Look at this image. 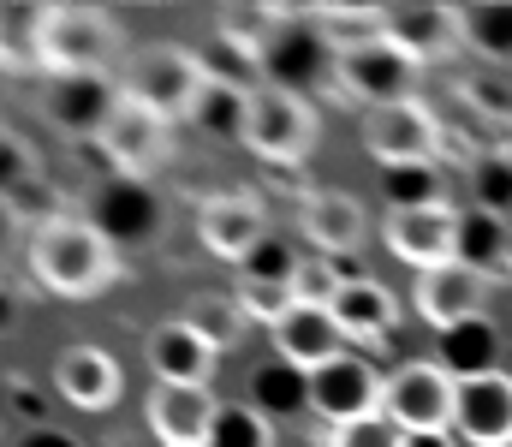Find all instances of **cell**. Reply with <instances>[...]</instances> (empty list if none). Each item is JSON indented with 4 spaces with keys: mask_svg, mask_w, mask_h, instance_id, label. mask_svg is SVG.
Wrapping results in <instances>:
<instances>
[{
    "mask_svg": "<svg viewBox=\"0 0 512 447\" xmlns=\"http://www.w3.org/2000/svg\"><path fill=\"white\" fill-rule=\"evenodd\" d=\"M30 275L60 298H96L108 281H120L114 233L96 227V221L60 215L42 233H30Z\"/></svg>",
    "mask_w": 512,
    "mask_h": 447,
    "instance_id": "cell-1",
    "label": "cell"
},
{
    "mask_svg": "<svg viewBox=\"0 0 512 447\" xmlns=\"http://www.w3.org/2000/svg\"><path fill=\"white\" fill-rule=\"evenodd\" d=\"M36 54L54 78H96L120 54V24L102 6H36Z\"/></svg>",
    "mask_w": 512,
    "mask_h": 447,
    "instance_id": "cell-2",
    "label": "cell"
},
{
    "mask_svg": "<svg viewBox=\"0 0 512 447\" xmlns=\"http://www.w3.org/2000/svg\"><path fill=\"white\" fill-rule=\"evenodd\" d=\"M209 78H215V72H209L191 48H179V42H143L126 60V84H120V90H126L131 102H143L149 114H161L167 126H179V120L197 114Z\"/></svg>",
    "mask_w": 512,
    "mask_h": 447,
    "instance_id": "cell-3",
    "label": "cell"
},
{
    "mask_svg": "<svg viewBox=\"0 0 512 447\" xmlns=\"http://www.w3.org/2000/svg\"><path fill=\"white\" fill-rule=\"evenodd\" d=\"M316 132H322V126H316V114L304 108L298 90H280V84L251 90V114H245V149H251V155L292 167V161L310 155Z\"/></svg>",
    "mask_w": 512,
    "mask_h": 447,
    "instance_id": "cell-4",
    "label": "cell"
},
{
    "mask_svg": "<svg viewBox=\"0 0 512 447\" xmlns=\"http://www.w3.org/2000/svg\"><path fill=\"white\" fill-rule=\"evenodd\" d=\"M441 120L411 96V102H382V108H364V149L382 161V167H435L441 161Z\"/></svg>",
    "mask_w": 512,
    "mask_h": 447,
    "instance_id": "cell-5",
    "label": "cell"
},
{
    "mask_svg": "<svg viewBox=\"0 0 512 447\" xmlns=\"http://www.w3.org/2000/svg\"><path fill=\"white\" fill-rule=\"evenodd\" d=\"M382 406H387V376L370 358L340 352V358H328L322 370H310V412L328 418L334 430H340V424H358V418H376Z\"/></svg>",
    "mask_w": 512,
    "mask_h": 447,
    "instance_id": "cell-6",
    "label": "cell"
},
{
    "mask_svg": "<svg viewBox=\"0 0 512 447\" xmlns=\"http://www.w3.org/2000/svg\"><path fill=\"white\" fill-rule=\"evenodd\" d=\"M387 418L411 436V430H453L459 412V376L447 364H399L387 376Z\"/></svg>",
    "mask_w": 512,
    "mask_h": 447,
    "instance_id": "cell-7",
    "label": "cell"
},
{
    "mask_svg": "<svg viewBox=\"0 0 512 447\" xmlns=\"http://www.w3.org/2000/svg\"><path fill=\"white\" fill-rule=\"evenodd\" d=\"M459 209L453 203H429V209H387L382 221V239L387 251L399 257V263H411L417 275H429V269H447V263H459Z\"/></svg>",
    "mask_w": 512,
    "mask_h": 447,
    "instance_id": "cell-8",
    "label": "cell"
},
{
    "mask_svg": "<svg viewBox=\"0 0 512 447\" xmlns=\"http://www.w3.org/2000/svg\"><path fill=\"white\" fill-rule=\"evenodd\" d=\"M197 239H203L209 257L245 269L256 251L268 245V209L256 203L251 191H221V197H209L197 209Z\"/></svg>",
    "mask_w": 512,
    "mask_h": 447,
    "instance_id": "cell-9",
    "label": "cell"
},
{
    "mask_svg": "<svg viewBox=\"0 0 512 447\" xmlns=\"http://www.w3.org/2000/svg\"><path fill=\"white\" fill-rule=\"evenodd\" d=\"M334 72H340V84H346L358 102L382 108V102H411L423 60H417L411 48H399L393 36H382V42H370V48H358V54H340Z\"/></svg>",
    "mask_w": 512,
    "mask_h": 447,
    "instance_id": "cell-10",
    "label": "cell"
},
{
    "mask_svg": "<svg viewBox=\"0 0 512 447\" xmlns=\"http://www.w3.org/2000/svg\"><path fill=\"white\" fill-rule=\"evenodd\" d=\"M96 149L114 161V173H126V179H149L167 155H173V126L161 120V114H149L143 102H120L114 108V120H108V132L96 138Z\"/></svg>",
    "mask_w": 512,
    "mask_h": 447,
    "instance_id": "cell-11",
    "label": "cell"
},
{
    "mask_svg": "<svg viewBox=\"0 0 512 447\" xmlns=\"http://www.w3.org/2000/svg\"><path fill=\"white\" fill-rule=\"evenodd\" d=\"M54 388H60V400L78 406V412H108V406H120V394H126V370H120V358H114L108 346L78 340V346H66V352L54 358Z\"/></svg>",
    "mask_w": 512,
    "mask_h": 447,
    "instance_id": "cell-12",
    "label": "cell"
},
{
    "mask_svg": "<svg viewBox=\"0 0 512 447\" xmlns=\"http://www.w3.org/2000/svg\"><path fill=\"white\" fill-rule=\"evenodd\" d=\"M215 394L209 388H185V382H155L149 388V430L161 447H209L215 436Z\"/></svg>",
    "mask_w": 512,
    "mask_h": 447,
    "instance_id": "cell-13",
    "label": "cell"
},
{
    "mask_svg": "<svg viewBox=\"0 0 512 447\" xmlns=\"http://www.w3.org/2000/svg\"><path fill=\"white\" fill-rule=\"evenodd\" d=\"M453 430L471 447H512V376L507 370H483V376L459 382Z\"/></svg>",
    "mask_w": 512,
    "mask_h": 447,
    "instance_id": "cell-14",
    "label": "cell"
},
{
    "mask_svg": "<svg viewBox=\"0 0 512 447\" xmlns=\"http://www.w3.org/2000/svg\"><path fill=\"white\" fill-rule=\"evenodd\" d=\"M143 352H149L155 382H185V388H203L215 376V364H221V346L197 322H161V328H149Z\"/></svg>",
    "mask_w": 512,
    "mask_h": 447,
    "instance_id": "cell-15",
    "label": "cell"
},
{
    "mask_svg": "<svg viewBox=\"0 0 512 447\" xmlns=\"http://www.w3.org/2000/svg\"><path fill=\"white\" fill-rule=\"evenodd\" d=\"M483 298H489V275L465 269V263H447V269H429L417 275V316L441 334L465 328L483 316Z\"/></svg>",
    "mask_w": 512,
    "mask_h": 447,
    "instance_id": "cell-16",
    "label": "cell"
},
{
    "mask_svg": "<svg viewBox=\"0 0 512 447\" xmlns=\"http://www.w3.org/2000/svg\"><path fill=\"white\" fill-rule=\"evenodd\" d=\"M268 334H274V352H280L286 364H298L304 376H310V370H322L328 358H340V352H346V340H352L328 304H298V310H292V316H280Z\"/></svg>",
    "mask_w": 512,
    "mask_h": 447,
    "instance_id": "cell-17",
    "label": "cell"
},
{
    "mask_svg": "<svg viewBox=\"0 0 512 447\" xmlns=\"http://www.w3.org/2000/svg\"><path fill=\"white\" fill-rule=\"evenodd\" d=\"M298 221H304V239L316 245V257H334V263H346L364 245V227H370L364 203L352 191H310Z\"/></svg>",
    "mask_w": 512,
    "mask_h": 447,
    "instance_id": "cell-18",
    "label": "cell"
},
{
    "mask_svg": "<svg viewBox=\"0 0 512 447\" xmlns=\"http://www.w3.org/2000/svg\"><path fill=\"white\" fill-rule=\"evenodd\" d=\"M120 102H126V90H114L108 72H96V78H60L54 96H48V120L60 132H72V138H102Z\"/></svg>",
    "mask_w": 512,
    "mask_h": 447,
    "instance_id": "cell-19",
    "label": "cell"
},
{
    "mask_svg": "<svg viewBox=\"0 0 512 447\" xmlns=\"http://www.w3.org/2000/svg\"><path fill=\"white\" fill-rule=\"evenodd\" d=\"M387 30H393V42L411 48L423 66L465 48V12H459V6H399V12H387Z\"/></svg>",
    "mask_w": 512,
    "mask_h": 447,
    "instance_id": "cell-20",
    "label": "cell"
},
{
    "mask_svg": "<svg viewBox=\"0 0 512 447\" xmlns=\"http://www.w3.org/2000/svg\"><path fill=\"white\" fill-rule=\"evenodd\" d=\"M328 310H334L340 328H346L352 340H364V346H382V334L399 322V298L387 293L382 281H370V275H352Z\"/></svg>",
    "mask_w": 512,
    "mask_h": 447,
    "instance_id": "cell-21",
    "label": "cell"
},
{
    "mask_svg": "<svg viewBox=\"0 0 512 447\" xmlns=\"http://www.w3.org/2000/svg\"><path fill=\"white\" fill-rule=\"evenodd\" d=\"M286 24H292V12L286 6H221V18H215V36L233 48V54H245V60H268L274 54V42L286 36Z\"/></svg>",
    "mask_w": 512,
    "mask_h": 447,
    "instance_id": "cell-22",
    "label": "cell"
},
{
    "mask_svg": "<svg viewBox=\"0 0 512 447\" xmlns=\"http://www.w3.org/2000/svg\"><path fill=\"white\" fill-rule=\"evenodd\" d=\"M459 263L477 275H501L512 269V221L489 215V209H465L459 221Z\"/></svg>",
    "mask_w": 512,
    "mask_h": 447,
    "instance_id": "cell-23",
    "label": "cell"
},
{
    "mask_svg": "<svg viewBox=\"0 0 512 447\" xmlns=\"http://www.w3.org/2000/svg\"><path fill=\"white\" fill-rule=\"evenodd\" d=\"M316 36H322L328 54L340 60V54H358V48L382 42V36H393V30H387L382 6H322V12H316Z\"/></svg>",
    "mask_w": 512,
    "mask_h": 447,
    "instance_id": "cell-24",
    "label": "cell"
},
{
    "mask_svg": "<svg viewBox=\"0 0 512 447\" xmlns=\"http://www.w3.org/2000/svg\"><path fill=\"white\" fill-rule=\"evenodd\" d=\"M465 12V48L483 54L489 66H512V0H483V6H459Z\"/></svg>",
    "mask_w": 512,
    "mask_h": 447,
    "instance_id": "cell-25",
    "label": "cell"
},
{
    "mask_svg": "<svg viewBox=\"0 0 512 447\" xmlns=\"http://www.w3.org/2000/svg\"><path fill=\"white\" fill-rule=\"evenodd\" d=\"M245 114H251V90H239L233 78H209L203 102H197V126L203 132H221V138H239L245 144Z\"/></svg>",
    "mask_w": 512,
    "mask_h": 447,
    "instance_id": "cell-26",
    "label": "cell"
},
{
    "mask_svg": "<svg viewBox=\"0 0 512 447\" xmlns=\"http://www.w3.org/2000/svg\"><path fill=\"white\" fill-rule=\"evenodd\" d=\"M251 388H256V412H310V376L298 364H286V358L256 370Z\"/></svg>",
    "mask_w": 512,
    "mask_h": 447,
    "instance_id": "cell-27",
    "label": "cell"
},
{
    "mask_svg": "<svg viewBox=\"0 0 512 447\" xmlns=\"http://www.w3.org/2000/svg\"><path fill=\"white\" fill-rule=\"evenodd\" d=\"M489 358H495V328H489L483 316L447 334V364H453V376H459V382H465V376H483V370H495Z\"/></svg>",
    "mask_w": 512,
    "mask_h": 447,
    "instance_id": "cell-28",
    "label": "cell"
},
{
    "mask_svg": "<svg viewBox=\"0 0 512 447\" xmlns=\"http://www.w3.org/2000/svg\"><path fill=\"white\" fill-rule=\"evenodd\" d=\"M382 191L393 197V209L447 203V197H441V167H382Z\"/></svg>",
    "mask_w": 512,
    "mask_h": 447,
    "instance_id": "cell-29",
    "label": "cell"
},
{
    "mask_svg": "<svg viewBox=\"0 0 512 447\" xmlns=\"http://www.w3.org/2000/svg\"><path fill=\"white\" fill-rule=\"evenodd\" d=\"M6 215H12V221H30V233H42V227L60 221L66 209L54 203V185L30 173V179H12V185H6Z\"/></svg>",
    "mask_w": 512,
    "mask_h": 447,
    "instance_id": "cell-30",
    "label": "cell"
},
{
    "mask_svg": "<svg viewBox=\"0 0 512 447\" xmlns=\"http://www.w3.org/2000/svg\"><path fill=\"white\" fill-rule=\"evenodd\" d=\"M471 197L489 215H512V155H477L471 161Z\"/></svg>",
    "mask_w": 512,
    "mask_h": 447,
    "instance_id": "cell-31",
    "label": "cell"
},
{
    "mask_svg": "<svg viewBox=\"0 0 512 447\" xmlns=\"http://www.w3.org/2000/svg\"><path fill=\"white\" fill-rule=\"evenodd\" d=\"M209 447H274V424L256 406H221Z\"/></svg>",
    "mask_w": 512,
    "mask_h": 447,
    "instance_id": "cell-32",
    "label": "cell"
},
{
    "mask_svg": "<svg viewBox=\"0 0 512 447\" xmlns=\"http://www.w3.org/2000/svg\"><path fill=\"white\" fill-rule=\"evenodd\" d=\"M233 304L251 316V322H262V328H274L280 316H292L298 310V293L286 287V281H239V293H233Z\"/></svg>",
    "mask_w": 512,
    "mask_h": 447,
    "instance_id": "cell-33",
    "label": "cell"
},
{
    "mask_svg": "<svg viewBox=\"0 0 512 447\" xmlns=\"http://www.w3.org/2000/svg\"><path fill=\"white\" fill-rule=\"evenodd\" d=\"M346 281H352L346 263H334V257H304L298 275H292V293H298V304H334Z\"/></svg>",
    "mask_w": 512,
    "mask_h": 447,
    "instance_id": "cell-34",
    "label": "cell"
},
{
    "mask_svg": "<svg viewBox=\"0 0 512 447\" xmlns=\"http://www.w3.org/2000/svg\"><path fill=\"white\" fill-rule=\"evenodd\" d=\"M328 447H405V430L387 418V412H376V418H358V424H340L334 436H328Z\"/></svg>",
    "mask_w": 512,
    "mask_h": 447,
    "instance_id": "cell-35",
    "label": "cell"
},
{
    "mask_svg": "<svg viewBox=\"0 0 512 447\" xmlns=\"http://www.w3.org/2000/svg\"><path fill=\"white\" fill-rule=\"evenodd\" d=\"M185 322H197V328H203V334H209L215 346H227V340L239 334V322H245V310H239V304H203V310H191Z\"/></svg>",
    "mask_w": 512,
    "mask_h": 447,
    "instance_id": "cell-36",
    "label": "cell"
},
{
    "mask_svg": "<svg viewBox=\"0 0 512 447\" xmlns=\"http://www.w3.org/2000/svg\"><path fill=\"white\" fill-rule=\"evenodd\" d=\"M298 263H304V257H286L280 245H262V251H256L251 263H245V281H286V287H292Z\"/></svg>",
    "mask_w": 512,
    "mask_h": 447,
    "instance_id": "cell-37",
    "label": "cell"
},
{
    "mask_svg": "<svg viewBox=\"0 0 512 447\" xmlns=\"http://www.w3.org/2000/svg\"><path fill=\"white\" fill-rule=\"evenodd\" d=\"M465 96H471L483 114H495V120L507 126V114H512V90L507 84H495V78H465Z\"/></svg>",
    "mask_w": 512,
    "mask_h": 447,
    "instance_id": "cell-38",
    "label": "cell"
},
{
    "mask_svg": "<svg viewBox=\"0 0 512 447\" xmlns=\"http://www.w3.org/2000/svg\"><path fill=\"white\" fill-rule=\"evenodd\" d=\"M18 447H78L72 436H60V430H48V424H36L30 436H18Z\"/></svg>",
    "mask_w": 512,
    "mask_h": 447,
    "instance_id": "cell-39",
    "label": "cell"
},
{
    "mask_svg": "<svg viewBox=\"0 0 512 447\" xmlns=\"http://www.w3.org/2000/svg\"><path fill=\"white\" fill-rule=\"evenodd\" d=\"M405 447H459V442H453V430H411Z\"/></svg>",
    "mask_w": 512,
    "mask_h": 447,
    "instance_id": "cell-40",
    "label": "cell"
}]
</instances>
